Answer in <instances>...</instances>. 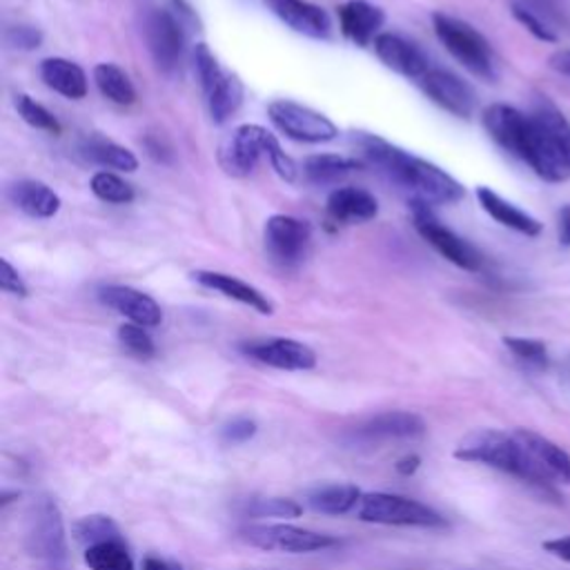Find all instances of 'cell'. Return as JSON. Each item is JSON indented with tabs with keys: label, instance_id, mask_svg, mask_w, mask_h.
Here are the masks:
<instances>
[{
	"label": "cell",
	"instance_id": "cell-10",
	"mask_svg": "<svg viewBox=\"0 0 570 570\" xmlns=\"http://www.w3.org/2000/svg\"><path fill=\"white\" fill-rule=\"evenodd\" d=\"M241 537L262 550H277V553H317L326 548H335L339 539L296 529L290 524H258V526H245L241 529Z\"/></svg>",
	"mask_w": 570,
	"mask_h": 570
},
{
	"label": "cell",
	"instance_id": "cell-9",
	"mask_svg": "<svg viewBox=\"0 0 570 570\" xmlns=\"http://www.w3.org/2000/svg\"><path fill=\"white\" fill-rule=\"evenodd\" d=\"M268 117L281 134L299 143H330L339 136L337 125L326 114L294 100H272Z\"/></svg>",
	"mask_w": 570,
	"mask_h": 570
},
{
	"label": "cell",
	"instance_id": "cell-16",
	"mask_svg": "<svg viewBox=\"0 0 570 570\" xmlns=\"http://www.w3.org/2000/svg\"><path fill=\"white\" fill-rule=\"evenodd\" d=\"M375 51L388 70L414 83H420V78L433 68L424 51L399 34H379L375 40Z\"/></svg>",
	"mask_w": 570,
	"mask_h": 570
},
{
	"label": "cell",
	"instance_id": "cell-49",
	"mask_svg": "<svg viewBox=\"0 0 570 570\" xmlns=\"http://www.w3.org/2000/svg\"><path fill=\"white\" fill-rule=\"evenodd\" d=\"M143 570H172V568H168L161 559H154V557H147L145 561H143Z\"/></svg>",
	"mask_w": 570,
	"mask_h": 570
},
{
	"label": "cell",
	"instance_id": "cell-38",
	"mask_svg": "<svg viewBox=\"0 0 570 570\" xmlns=\"http://www.w3.org/2000/svg\"><path fill=\"white\" fill-rule=\"evenodd\" d=\"M119 341L128 352H132L138 359H151L154 354H157V345H154V339L149 337V332L143 326L123 324L119 328Z\"/></svg>",
	"mask_w": 570,
	"mask_h": 570
},
{
	"label": "cell",
	"instance_id": "cell-6",
	"mask_svg": "<svg viewBox=\"0 0 570 570\" xmlns=\"http://www.w3.org/2000/svg\"><path fill=\"white\" fill-rule=\"evenodd\" d=\"M361 522L381 526H420V529H446V517L435 508L399 495L368 493L361 497L356 508Z\"/></svg>",
	"mask_w": 570,
	"mask_h": 570
},
{
	"label": "cell",
	"instance_id": "cell-26",
	"mask_svg": "<svg viewBox=\"0 0 570 570\" xmlns=\"http://www.w3.org/2000/svg\"><path fill=\"white\" fill-rule=\"evenodd\" d=\"M10 198L21 213L34 219H51L61 210V196L40 181H19L10 187Z\"/></svg>",
	"mask_w": 570,
	"mask_h": 570
},
{
	"label": "cell",
	"instance_id": "cell-8",
	"mask_svg": "<svg viewBox=\"0 0 570 570\" xmlns=\"http://www.w3.org/2000/svg\"><path fill=\"white\" fill-rule=\"evenodd\" d=\"M412 221H414V228H417V232L422 234V239L428 241L444 258H448L450 264H454L461 270H469V272L482 270V266H484L482 252L473 243H469L457 232L446 228L435 217L428 203L417 201V198L412 201Z\"/></svg>",
	"mask_w": 570,
	"mask_h": 570
},
{
	"label": "cell",
	"instance_id": "cell-3",
	"mask_svg": "<svg viewBox=\"0 0 570 570\" xmlns=\"http://www.w3.org/2000/svg\"><path fill=\"white\" fill-rule=\"evenodd\" d=\"M454 457L461 461L490 465V469L508 473L537 488H550L553 484V480L531 459L514 435L499 430H477L469 435L457 446Z\"/></svg>",
	"mask_w": 570,
	"mask_h": 570
},
{
	"label": "cell",
	"instance_id": "cell-17",
	"mask_svg": "<svg viewBox=\"0 0 570 570\" xmlns=\"http://www.w3.org/2000/svg\"><path fill=\"white\" fill-rule=\"evenodd\" d=\"M484 128L490 134V138L501 145L512 157L524 159L526 138H529V114L514 110L504 102H495V106L484 110Z\"/></svg>",
	"mask_w": 570,
	"mask_h": 570
},
{
	"label": "cell",
	"instance_id": "cell-39",
	"mask_svg": "<svg viewBox=\"0 0 570 570\" xmlns=\"http://www.w3.org/2000/svg\"><path fill=\"white\" fill-rule=\"evenodd\" d=\"M522 5L550 25H570V0H524Z\"/></svg>",
	"mask_w": 570,
	"mask_h": 570
},
{
	"label": "cell",
	"instance_id": "cell-11",
	"mask_svg": "<svg viewBox=\"0 0 570 570\" xmlns=\"http://www.w3.org/2000/svg\"><path fill=\"white\" fill-rule=\"evenodd\" d=\"M310 239H313V230L301 219L275 215L266 221V252L272 258V264H277L283 270L296 268L303 262L310 247Z\"/></svg>",
	"mask_w": 570,
	"mask_h": 570
},
{
	"label": "cell",
	"instance_id": "cell-22",
	"mask_svg": "<svg viewBox=\"0 0 570 570\" xmlns=\"http://www.w3.org/2000/svg\"><path fill=\"white\" fill-rule=\"evenodd\" d=\"M192 279L207 288V290H215V292H221L223 296L232 299V301H239L252 310H256L258 315H272L275 313V305L272 301L262 292L256 290L254 286L232 277V275H226V272H215V270H196L192 272Z\"/></svg>",
	"mask_w": 570,
	"mask_h": 570
},
{
	"label": "cell",
	"instance_id": "cell-23",
	"mask_svg": "<svg viewBox=\"0 0 570 570\" xmlns=\"http://www.w3.org/2000/svg\"><path fill=\"white\" fill-rule=\"evenodd\" d=\"M326 207L337 223H364L379 215V201L364 187H337Z\"/></svg>",
	"mask_w": 570,
	"mask_h": 570
},
{
	"label": "cell",
	"instance_id": "cell-40",
	"mask_svg": "<svg viewBox=\"0 0 570 570\" xmlns=\"http://www.w3.org/2000/svg\"><path fill=\"white\" fill-rule=\"evenodd\" d=\"M512 16L520 21L537 40L544 43H557V34L555 27L550 23H546L542 16H537L535 12H531L529 8H524L522 3H512Z\"/></svg>",
	"mask_w": 570,
	"mask_h": 570
},
{
	"label": "cell",
	"instance_id": "cell-47",
	"mask_svg": "<svg viewBox=\"0 0 570 570\" xmlns=\"http://www.w3.org/2000/svg\"><path fill=\"white\" fill-rule=\"evenodd\" d=\"M420 465H422V459L417 454H408L397 461V473L403 477H410L420 471Z\"/></svg>",
	"mask_w": 570,
	"mask_h": 570
},
{
	"label": "cell",
	"instance_id": "cell-27",
	"mask_svg": "<svg viewBox=\"0 0 570 570\" xmlns=\"http://www.w3.org/2000/svg\"><path fill=\"white\" fill-rule=\"evenodd\" d=\"M40 78L49 89L65 98L81 100L87 96V76L83 68L68 59H45L40 63Z\"/></svg>",
	"mask_w": 570,
	"mask_h": 570
},
{
	"label": "cell",
	"instance_id": "cell-33",
	"mask_svg": "<svg viewBox=\"0 0 570 570\" xmlns=\"http://www.w3.org/2000/svg\"><path fill=\"white\" fill-rule=\"evenodd\" d=\"M85 563L89 570H134V559L123 539L85 548Z\"/></svg>",
	"mask_w": 570,
	"mask_h": 570
},
{
	"label": "cell",
	"instance_id": "cell-44",
	"mask_svg": "<svg viewBox=\"0 0 570 570\" xmlns=\"http://www.w3.org/2000/svg\"><path fill=\"white\" fill-rule=\"evenodd\" d=\"M0 288H3L8 294L21 296V299H25L27 292H29L25 281L21 279L19 270L8 262V258H3V275H0Z\"/></svg>",
	"mask_w": 570,
	"mask_h": 570
},
{
	"label": "cell",
	"instance_id": "cell-15",
	"mask_svg": "<svg viewBox=\"0 0 570 570\" xmlns=\"http://www.w3.org/2000/svg\"><path fill=\"white\" fill-rule=\"evenodd\" d=\"M241 352L258 361V364L277 371H288V373H303V371H313L317 366V354L313 348L283 337L247 341L241 345Z\"/></svg>",
	"mask_w": 570,
	"mask_h": 570
},
{
	"label": "cell",
	"instance_id": "cell-36",
	"mask_svg": "<svg viewBox=\"0 0 570 570\" xmlns=\"http://www.w3.org/2000/svg\"><path fill=\"white\" fill-rule=\"evenodd\" d=\"M303 508L294 499H283V497H256L250 499L245 506L247 517H256V520H264V517H279V520H296L301 517Z\"/></svg>",
	"mask_w": 570,
	"mask_h": 570
},
{
	"label": "cell",
	"instance_id": "cell-18",
	"mask_svg": "<svg viewBox=\"0 0 570 570\" xmlns=\"http://www.w3.org/2000/svg\"><path fill=\"white\" fill-rule=\"evenodd\" d=\"M98 296L108 307H112L114 313L123 315L136 326L157 328L163 322L161 305L149 294L134 290L130 286H102L98 290Z\"/></svg>",
	"mask_w": 570,
	"mask_h": 570
},
{
	"label": "cell",
	"instance_id": "cell-43",
	"mask_svg": "<svg viewBox=\"0 0 570 570\" xmlns=\"http://www.w3.org/2000/svg\"><path fill=\"white\" fill-rule=\"evenodd\" d=\"M256 435V424L252 420H234L223 426L221 439L226 444H245Z\"/></svg>",
	"mask_w": 570,
	"mask_h": 570
},
{
	"label": "cell",
	"instance_id": "cell-1",
	"mask_svg": "<svg viewBox=\"0 0 570 570\" xmlns=\"http://www.w3.org/2000/svg\"><path fill=\"white\" fill-rule=\"evenodd\" d=\"M356 143L371 166L379 168L390 181L410 190L417 201L428 205H452L465 196V190L457 179L426 159L412 157L410 151L375 134H359Z\"/></svg>",
	"mask_w": 570,
	"mask_h": 570
},
{
	"label": "cell",
	"instance_id": "cell-35",
	"mask_svg": "<svg viewBox=\"0 0 570 570\" xmlns=\"http://www.w3.org/2000/svg\"><path fill=\"white\" fill-rule=\"evenodd\" d=\"M504 345L514 354L517 361H522L524 366L533 371H546L550 359L546 343L537 339H524V337H504Z\"/></svg>",
	"mask_w": 570,
	"mask_h": 570
},
{
	"label": "cell",
	"instance_id": "cell-7",
	"mask_svg": "<svg viewBox=\"0 0 570 570\" xmlns=\"http://www.w3.org/2000/svg\"><path fill=\"white\" fill-rule=\"evenodd\" d=\"M194 65L196 74L207 100V108H210L213 121L215 123H226L243 102V83L239 81L237 74L226 72L217 57L213 54V49L205 43H198L194 47Z\"/></svg>",
	"mask_w": 570,
	"mask_h": 570
},
{
	"label": "cell",
	"instance_id": "cell-21",
	"mask_svg": "<svg viewBox=\"0 0 570 570\" xmlns=\"http://www.w3.org/2000/svg\"><path fill=\"white\" fill-rule=\"evenodd\" d=\"M337 16L341 34L356 47L375 43L386 21L384 10L368 3V0H348L337 10Z\"/></svg>",
	"mask_w": 570,
	"mask_h": 570
},
{
	"label": "cell",
	"instance_id": "cell-13",
	"mask_svg": "<svg viewBox=\"0 0 570 570\" xmlns=\"http://www.w3.org/2000/svg\"><path fill=\"white\" fill-rule=\"evenodd\" d=\"M147 49L163 72H174L183 59L185 34L168 10H151L143 23Z\"/></svg>",
	"mask_w": 570,
	"mask_h": 570
},
{
	"label": "cell",
	"instance_id": "cell-45",
	"mask_svg": "<svg viewBox=\"0 0 570 570\" xmlns=\"http://www.w3.org/2000/svg\"><path fill=\"white\" fill-rule=\"evenodd\" d=\"M546 553L563 559V561H570V537H559V539H548L542 544Z\"/></svg>",
	"mask_w": 570,
	"mask_h": 570
},
{
	"label": "cell",
	"instance_id": "cell-32",
	"mask_svg": "<svg viewBox=\"0 0 570 570\" xmlns=\"http://www.w3.org/2000/svg\"><path fill=\"white\" fill-rule=\"evenodd\" d=\"M72 531H74L76 542L83 544L85 548L102 544V542H121L123 539L121 529L108 514H87L72 526Z\"/></svg>",
	"mask_w": 570,
	"mask_h": 570
},
{
	"label": "cell",
	"instance_id": "cell-4",
	"mask_svg": "<svg viewBox=\"0 0 570 570\" xmlns=\"http://www.w3.org/2000/svg\"><path fill=\"white\" fill-rule=\"evenodd\" d=\"M27 550L43 570H70L63 514L54 497L38 495L27 512Z\"/></svg>",
	"mask_w": 570,
	"mask_h": 570
},
{
	"label": "cell",
	"instance_id": "cell-41",
	"mask_svg": "<svg viewBox=\"0 0 570 570\" xmlns=\"http://www.w3.org/2000/svg\"><path fill=\"white\" fill-rule=\"evenodd\" d=\"M266 157H268L272 170H275L283 181H288V183H294V181H296L299 168H296V163L288 157V154L283 151V147H281V143L277 141L275 134L270 136V143H268V149H266Z\"/></svg>",
	"mask_w": 570,
	"mask_h": 570
},
{
	"label": "cell",
	"instance_id": "cell-12",
	"mask_svg": "<svg viewBox=\"0 0 570 570\" xmlns=\"http://www.w3.org/2000/svg\"><path fill=\"white\" fill-rule=\"evenodd\" d=\"M270 136L262 125H239L219 147V166L228 177H247L266 154Z\"/></svg>",
	"mask_w": 570,
	"mask_h": 570
},
{
	"label": "cell",
	"instance_id": "cell-31",
	"mask_svg": "<svg viewBox=\"0 0 570 570\" xmlns=\"http://www.w3.org/2000/svg\"><path fill=\"white\" fill-rule=\"evenodd\" d=\"M94 83L98 92L117 106H132L136 100V89L130 76L114 63H100L94 68Z\"/></svg>",
	"mask_w": 570,
	"mask_h": 570
},
{
	"label": "cell",
	"instance_id": "cell-50",
	"mask_svg": "<svg viewBox=\"0 0 570 570\" xmlns=\"http://www.w3.org/2000/svg\"><path fill=\"white\" fill-rule=\"evenodd\" d=\"M172 570H181V568H172Z\"/></svg>",
	"mask_w": 570,
	"mask_h": 570
},
{
	"label": "cell",
	"instance_id": "cell-42",
	"mask_svg": "<svg viewBox=\"0 0 570 570\" xmlns=\"http://www.w3.org/2000/svg\"><path fill=\"white\" fill-rule=\"evenodd\" d=\"M5 40L10 47L14 49H38L43 43V34L36 27H27V25H19V27H10L5 34Z\"/></svg>",
	"mask_w": 570,
	"mask_h": 570
},
{
	"label": "cell",
	"instance_id": "cell-48",
	"mask_svg": "<svg viewBox=\"0 0 570 570\" xmlns=\"http://www.w3.org/2000/svg\"><path fill=\"white\" fill-rule=\"evenodd\" d=\"M559 241L561 245H570V205L559 210Z\"/></svg>",
	"mask_w": 570,
	"mask_h": 570
},
{
	"label": "cell",
	"instance_id": "cell-34",
	"mask_svg": "<svg viewBox=\"0 0 570 570\" xmlns=\"http://www.w3.org/2000/svg\"><path fill=\"white\" fill-rule=\"evenodd\" d=\"M89 187L96 198L106 201V203L125 205V203L134 201V187L114 172H106V170L96 172L89 181Z\"/></svg>",
	"mask_w": 570,
	"mask_h": 570
},
{
	"label": "cell",
	"instance_id": "cell-30",
	"mask_svg": "<svg viewBox=\"0 0 570 570\" xmlns=\"http://www.w3.org/2000/svg\"><path fill=\"white\" fill-rule=\"evenodd\" d=\"M361 497L364 493L352 484H332L310 493L307 504L322 514H348L352 508H359Z\"/></svg>",
	"mask_w": 570,
	"mask_h": 570
},
{
	"label": "cell",
	"instance_id": "cell-2",
	"mask_svg": "<svg viewBox=\"0 0 570 570\" xmlns=\"http://www.w3.org/2000/svg\"><path fill=\"white\" fill-rule=\"evenodd\" d=\"M529 138L524 163L548 183L570 179V123L563 112L546 96H537L529 114Z\"/></svg>",
	"mask_w": 570,
	"mask_h": 570
},
{
	"label": "cell",
	"instance_id": "cell-5",
	"mask_svg": "<svg viewBox=\"0 0 570 570\" xmlns=\"http://www.w3.org/2000/svg\"><path fill=\"white\" fill-rule=\"evenodd\" d=\"M433 27L441 45L450 51V57L461 63L471 74H475L482 81L495 83L499 76L497 57L482 32H477L473 25L463 23L448 14H433Z\"/></svg>",
	"mask_w": 570,
	"mask_h": 570
},
{
	"label": "cell",
	"instance_id": "cell-24",
	"mask_svg": "<svg viewBox=\"0 0 570 570\" xmlns=\"http://www.w3.org/2000/svg\"><path fill=\"white\" fill-rule=\"evenodd\" d=\"M514 439L531 454V459L553 480L561 484H570V454L555 446L550 439L531 433V430H514Z\"/></svg>",
	"mask_w": 570,
	"mask_h": 570
},
{
	"label": "cell",
	"instance_id": "cell-20",
	"mask_svg": "<svg viewBox=\"0 0 570 570\" xmlns=\"http://www.w3.org/2000/svg\"><path fill=\"white\" fill-rule=\"evenodd\" d=\"M424 435H426V422L420 417V414L405 410L381 412L366 424H361L352 433L356 441H366V444L390 441V439H420Z\"/></svg>",
	"mask_w": 570,
	"mask_h": 570
},
{
	"label": "cell",
	"instance_id": "cell-28",
	"mask_svg": "<svg viewBox=\"0 0 570 570\" xmlns=\"http://www.w3.org/2000/svg\"><path fill=\"white\" fill-rule=\"evenodd\" d=\"M83 154L94 161L100 168H110V170H119V172H136L138 170V159L134 157V151H130L128 147L94 134L83 143Z\"/></svg>",
	"mask_w": 570,
	"mask_h": 570
},
{
	"label": "cell",
	"instance_id": "cell-46",
	"mask_svg": "<svg viewBox=\"0 0 570 570\" xmlns=\"http://www.w3.org/2000/svg\"><path fill=\"white\" fill-rule=\"evenodd\" d=\"M548 63H550V68H553L557 74L570 78V49H561V51H557V54L550 57Z\"/></svg>",
	"mask_w": 570,
	"mask_h": 570
},
{
	"label": "cell",
	"instance_id": "cell-19",
	"mask_svg": "<svg viewBox=\"0 0 570 570\" xmlns=\"http://www.w3.org/2000/svg\"><path fill=\"white\" fill-rule=\"evenodd\" d=\"M264 3L292 32L315 40L330 38L332 23L319 5L307 3V0H264Z\"/></svg>",
	"mask_w": 570,
	"mask_h": 570
},
{
	"label": "cell",
	"instance_id": "cell-37",
	"mask_svg": "<svg viewBox=\"0 0 570 570\" xmlns=\"http://www.w3.org/2000/svg\"><path fill=\"white\" fill-rule=\"evenodd\" d=\"M16 112L21 114V119L27 125H32L36 130H43V132H49V134H61V123L57 121V117L51 114L47 108H43L40 102H36L27 94L16 96Z\"/></svg>",
	"mask_w": 570,
	"mask_h": 570
},
{
	"label": "cell",
	"instance_id": "cell-14",
	"mask_svg": "<svg viewBox=\"0 0 570 570\" xmlns=\"http://www.w3.org/2000/svg\"><path fill=\"white\" fill-rule=\"evenodd\" d=\"M417 85L435 106H439L457 119H471L477 108V96L473 87L448 70L430 68Z\"/></svg>",
	"mask_w": 570,
	"mask_h": 570
},
{
	"label": "cell",
	"instance_id": "cell-29",
	"mask_svg": "<svg viewBox=\"0 0 570 570\" xmlns=\"http://www.w3.org/2000/svg\"><path fill=\"white\" fill-rule=\"evenodd\" d=\"M361 170V161L341 157V154H315L303 163V174L315 185H332Z\"/></svg>",
	"mask_w": 570,
	"mask_h": 570
},
{
	"label": "cell",
	"instance_id": "cell-25",
	"mask_svg": "<svg viewBox=\"0 0 570 570\" xmlns=\"http://www.w3.org/2000/svg\"><path fill=\"white\" fill-rule=\"evenodd\" d=\"M477 198H480V205L484 207V213L490 219H495L497 223H501L504 228L520 232L524 237H539L542 234V223L535 217L520 210L517 205L508 203L506 198H501L490 187H477Z\"/></svg>",
	"mask_w": 570,
	"mask_h": 570
}]
</instances>
